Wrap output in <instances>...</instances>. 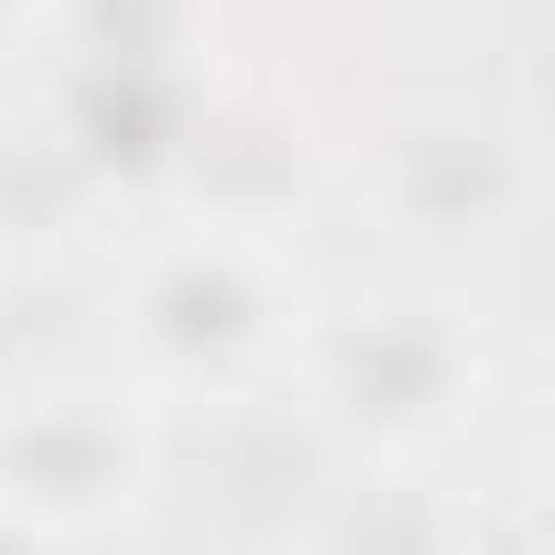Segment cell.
<instances>
[{"label":"cell","mask_w":555,"mask_h":555,"mask_svg":"<svg viewBox=\"0 0 555 555\" xmlns=\"http://www.w3.org/2000/svg\"><path fill=\"white\" fill-rule=\"evenodd\" d=\"M295 327H306V284L284 240L153 229L109 284L120 392L142 403H250L295 371Z\"/></svg>","instance_id":"6da1fadb"},{"label":"cell","mask_w":555,"mask_h":555,"mask_svg":"<svg viewBox=\"0 0 555 555\" xmlns=\"http://www.w3.org/2000/svg\"><path fill=\"white\" fill-rule=\"evenodd\" d=\"M284 382L360 468H414L468 425L490 360L447 295H338V306H306Z\"/></svg>","instance_id":"7a4b0ae2"},{"label":"cell","mask_w":555,"mask_h":555,"mask_svg":"<svg viewBox=\"0 0 555 555\" xmlns=\"http://www.w3.org/2000/svg\"><path fill=\"white\" fill-rule=\"evenodd\" d=\"M349 196L392 250L457 261V250H490V240L522 229L533 153H522L512 120H490L468 99H392L349 142Z\"/></svg>","instance_id":"3957f363"},{"label":"cell","mask_w":555,"mask_h":555,"mask_svg":"<svg viewBox=\"0 0 555 555\" xmlns=\"http://www.w3.org/2000/svg\"><path fill=\"white\" fill-rule=\"evenodd\" d=\"M164 425L120 382H12L0 392V512L44 544L120 533L153 501Z\"/></svg>","instance_id":"277c9868"},{"label":"cell","mask_w":555,"mask_h":555,"mask_svg":"<svg viewBox=\"0 0 555 555\" xmlns=\"http://www.w3.org/2000/svg\"><path fill=\"white\" fill-rule=\"evenodd\" d=\"M327 185V131L295 88L272 77H207L185 99L175 164L153 185L164 229H218V240H284Z\"/></svg>","instance_id":"5b68a950"},{"label":"cell","mask_w":555,"mask_h":555,"mask_svg":"<svg viewBox=\"0 0 555 555\" xmlns=\"http://www.w3.org/2000/svg\"><path fill=\"white\" fill-rule=\"evenodd\" d=\"M218 12L229 0H44L55 77H120V88H196L218 77Z\"/></svg>","instance_id":"8992f818"},{"label":"cell","mask_w":555,"mask_h":555,"mask_svg":"<svg viewBox=\"0 0 555 555\" xmlns=\"http://www.w3.org/2000/svg\"><path fill=\"white\" fill-rule=\"evenodd\" d=\"M99 218H109V185L88 175V153L66 142V120L44 99L34 109H0V272L77 250Z\"/></svg>","instance_id":"52a82bcc"},{"label":"cell","mask_w":555,"mask_h":555,"mask_svg":"<svg viewBox=\"0 0 555 555\" xmlns=\"http://www.w3.org/2000/svg\"><path fill=\"white\" fill-rule=\"evenodd\" d=\"M284 555H457V501L425 490L414 468H360L306 512Z\"/></svg>","instance_id":"ba28073f"},{"label":"cell","mask_w":555,"mask_h":555,"mask_svg":"<svg viewBox=\"0 0 555 555\" xmlns=\"http://www.w3.org/2000/svg\"><path fill=\"white\" fill-rule=\"evenodd\" d=\"M34 34H44V0H0V55H34Z\"/></svg>","instance_id":"9c48e42d"},{"label":"cell","mask_w":555,"mask_h":555,"mask_svg":"<svg viewBox=\"0 0 555 555\" xmlns=\"http://www.w3.org/2000/svg\"><path fill=\"white\" fill-rule=\"evenodd\" d=\"M0 555H66V544H44V533H23L12 512H0Z\"/></svg>","instance_id":"30bf717a"},{"label":"cell","mask_w":555,"mask_h":555,"mask_svg":"<svg viewBox=\"0 0 555 555\" xmlns=\"http://www.w3.org/2000/svg\"><path fill=\"white\" fill-rule=\"evenodd\" d=\"M0 284H12V272H0Z\"/></svg>","instance_id":"8fae6325"}]
</instances>
